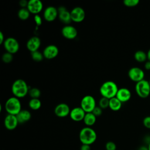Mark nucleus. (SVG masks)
<instances>
[{"label":"nucleus","mask_w":150,"mask_h":150,"mask_svg":"<svg viewBox=\"0 0 150 150\" xmlns=\"http://www.w3.org/2000/svg\"><path fill=\"white\" fill-rule=\"evenodd\" d=\"M28 94L31 98H39L41 95V91L37 87H32L29 88Z\"/></svg>","instance_id":"obj_26"},{"label":"nucleus","mask_w":150,"mask_h":150,"mask_svg":"<svg viewBox=\"0 0 150 150\" xmlns=\"http://www.w3.org/2000/svg\"><path fill=\"white\" fill-rule=\"evenodd\" d=\"M135 60L139 63H142L146 62L147 59V53H145L144 51L139 50L135 52L134 55Z\"/></svg>","instance_id":"obj_23"},{"label":"nucleus","mask_w":150,"mask_h":150,"mask_svg":"<svg viewBox=\"0 0 150 150\" xmlns=\"http://www.w3.org/2000/svg\"><path fill=\"white\" fill-rule=\"evenodd\" d=\"M41 45L40 39L36 36H33L30 38L26 44V48L30 52H33L36 50H39L40 46Z\"/></svg>","instance_id":"obj_16"},{"label":"nucleus","mask_w":150,"mask_h":150,"mask_svg":"<svg viewBox=\"0 0 150 150\" xmlns=\"http://www.w3.org/2000/svg\"><path fill=\"white\" fill-rule=\"evenodd\" d=\"M93 114L97 117L100 116L103 113V109L100 108L99 106H96L93 111L91 112Z\"/></svg>","instance_id":"obj_32"},{"label":"nucleus","mask_w":150,"mask_h":150,"mask_svg":"<svg viewBox=\"0 0 150 150\" xmlns=\"http://www.w3.org/2000/svg\"><path fill=\"white\" fill-rule=\"evenodd\" d=\"M71 21L74 22H81L85 19L86 12L80 6H76L70 11Z\"/></svg>","instance_id":"obj_9"},{"label":"nucleus","mask_w":150,"mask_h":150,"mask_svg":"<svg viewBox=\"0 0 150 150\" xmlns=\"http://www.w3.org/2000/svg\"><path fill=\"white\" fill-rule=\"evenodd\" d=\"M129 78L134 82H139L144 79L145 73L143 70L138 67H132L128 72Z\"/></svg>","instance_id":"obj_8"},{"label":"nucleus","mask_w":150,"mask_h":150,"mask_svg":"<svg viewBox=\"0 0 150 150\" xmlns=\"http://www.w3.org/2000/svg\"><path fill=\"white\" fill-rule=\"evenodd\" d=\"M142 123L144 126L148 128V129H150V116H146L145 117H144V118L143 119L142 121Z\"/></svg>","instance_id":"obj_33"},{"label":"nucleus","mask_w":150,"mask_h":150,"mask_svg":"<svg viewBox=\"0 0 150 150\" xmlns=\"http://www.w3.org/2000/svg\"><path fill=\"white\" fill-rule=\"evenodd\" d=\"M30 56L32 59L34 61L38 62H41L44 58L43 53L40 52L39 50H36L33 52H30Z\"/></svg>","instance_id":"obj_27"},{"label":"nucleus","mask_w":150,"mask_h":150,"mask_svg":"<svg viewBox=\"0 0 150 150\" xmlns=\"http://www.w3.org/2000/svg\"><path fill=\"white\" fill-rule=\"evenodd\" d=\"M21 108V103L19 98L13 96L6 101L5 108L8 114L16 115L22 110Z\"/></svg>","instance_id":"obj_4"},{"label":"nucleus","mask_w":150,"mask_h":150,"mask_svg":"<svg viewBox=\"0 0 150 150\" xmlns=\"http://www.w3.org/2000/svg\"><path fill=\"white\" fill-rule=\"evenodd\" d=\"M29 90V87L26 82L21 79L15 80L11 87L13 95L19 98L25 97L28 94Z\"/></svg>","instance_id":"obj_1"},{"label":"nucleus","mask_w":150,"mask_h":150,"mask_svg":"<svg viewBox=\"0 0 150 150\" xmlns=\"http://www.w3.org/2000/svg\"><path fill=\"white\" fill-rule=\"evenodd\" d=\"M70 108L68 104L64 103H61L58 104L54 109V112L55 115L60 118L66 117L70 114Z\"/></svg>","instance_id":"obj_10"},{"label":"nucleus","mask_w":150,"mask_h":150,"mask_svg":"<svg viewBox=\"0 0 150 150\" xmlns=\"http://www.w3.org/2000/svg\"><path fill=\"white\" fill-rule=\"evenodd\" d=\"M43 54L44 58L47 59H52L57 57L59 54V49L54 45H49L46 46L43 49Z\"/></svg>","instance_id":"obj_14"},{"label":"nucleus","mask_w":150,"mask_h":150,"mask_svg":"<svg viewBox=\"0 0 150 150\" xmlns=\"http://www.w3.org/2000/svg\"><path fill=\"white\" fill-rule=\"evenodd\" d=\"M86 113L81 107H76L71 109L69 116L74 121H80L83 120Z\"/></svg>","instance_id":"obj_17"},{"label":"nucleus","mask_w":150,"mask_h":150,"mask_svg":"<svg viewBox=\"0 0 150 150\" xmlns=\"http://www.w3.org/2000/svg\"><path fill=\"white\" fill-rule=\"evenodd\" d=\"M121 103H125L129 101L131 97L130 90L125 87L118 88L115 96Z\"/></svg>","instance_id":"obj_19"},{"label":"nucleus","mask_w":150,"mask_h":150,"mask_svg":"<svg viewBox=\"0 0 150 150\" xmlns=\"http://www.w3.org/2000/svg\"><path fill=\"white\" fill-rule=\"evenodd\" d=\"M122 103L116 97H112L109 100V107L111 110L117 111L121 109L122 107Z\"/></svg>","instance_id":"obj_21"},{"label":"nucleus","mask_w":150,"mask_h":150,"mask_svg":"<svg viewBox=\"0 0 150 150\" xmlns=\"http://www.w3.org/2000/svg\"><path fill=\"white\" fill-rule=\"evenodd\" d=\"M105 147L106 150H116L117 146L114 142L108 141L105 144Z\"/></svg>","instance_id":"obj_31"},{"label":"nucleus","mask_w":150,"mask_h":150,"mask_svg":"<svg viewBox=\"0 0 150 150\" xmlns=\"http://www.w3.org/2000/svg\"><path fill=\"white\" fill-rule=\"evenodd\" d=\"M5 36L2 32L0 31V44H3L5 41Z\"/></svg>","instance_id":"obj_38"},{"label":"nucleus","mask_w":150,"mask_h":150,"mask_svg":"<svg viewBox=\"0 0 150 150\" xmlns=\"http://www.w3.org/2000/svg\"><path fill=\"white\" fill-rule=\"evenodd\" d=\"M148 150H150V143L148 145Z\"/></svg>","instance_id":"obj_42"},{"label":"nucleus","mask_w":150,"mask_h":150,"mask_svg":"<svg viewBox=\"0 0 150 150\" xmlns=\"http://www.w3.org/2000/svg\"><path fill=\"white\" fill-rule=\"evenodd\" d=\"M118 90L117 84L111 80L104 82L100 88V93L101 96L108 99L115 97Z\"/></svg>","instance_id":"obj_2"},{"label":"nucleus","mask_w":150,"mask_h":150,"mask_svg":"<svg viewBox=\"0 0 150 150\" xmlns=\"http://www.w3.org/2000/svg\"><path fill=\"white\" fill-rule=\"evenodd\" d=\"M3 45L6 51L12 54L17 53L20 47L19 42L13 37H9L6 38L3 43Z\"/></svg>","instance_id":"obj_7"},{"label":"nucleus","mask_w":150,"mask_h":150,"mask_svg":"<svg viewBox=\"0 0 150 150\" xmlns=\"http://www.w3.org/2000/svg\"><path fill=\"white\" fill-rule=\"evenodd\" d=\"M34 21L37 26H40L42 25V17L39 14L34 15Z\"/></svg>","instance_id":"obj_34"},{"label":"nucleus","mask_w":150,"mask_h":150,"mask_svg":"<svg viewBox=\"0 0 150 150\" xmlns=\"http://www.w3.org/2000/svg\"><path fill=\"white\" fill-rule=\"evenodd\" d=\"M13 59V54L7 52L4 53L2 56V60L3 61L4 63H9L12 62Z\"/></svg>","instance_id":"obj_29"},{"label":"nucleus","mask_w":150,"mask_h":150,"mask_svg":"<svg viewBox=\"0 0 150 150\" xmlns=\"http://www.w3.org/2000/svg\"><path fill=\"white\" fill-rule=\"evenodd\" d=\"M43 8V2L40 0H29L27 6L30 13L37 15L40 13Z\"/></svg>","instance_id":"obj_12"},{"label":"nucleus","mask_w":150,"mask_h":150,"mask_svg":"<svg viewBox=\"0 0 150 150\" xmlns=\"http://www.w3.org/2000/svg\"><path fill=\"white\" fill-rule=\"evenodd\" d=\"M84 123L87 125V127H90L93 125L96 121V117L93 114V112H87L83 119Z\"/></svg>","instance_id":"obj_22"},{"label":"nucleus","mask_w":150,"mask_h":150,"mask_svg":"<svg viewBox=\"0 0 150 150\" xmlns=\"http://www.w3.org/2000/svg\"><path fill=\"white\" fill-rule=\"evenodd\" d=\"M58 16L57 8L53 6L46 7L43 11V18L48 22L54 21Z\"/></svg>","instance_id":"obj_13"},{"label":"nucleus","mask_w":150,"mask_h":150,"mask_svg":"<svg viewBox=\"0 0 150 150\" xmlns=\"http://www.w3.org/2000/svg\"><path fill=\"white\" fill-rule=\"evenodd\" d=\"M61 32L63 36L67 39H74L77 36V30L76 28L70 25H64L62 28Z\"/></svg>","instance_id":"obj_11"},{"label":"nucleus","mask_w":150,"mask_h":150,"mask_svg":"<svg viewBox=\"0 0 150 150\" xmlns=\"http://www.w3.org/2000/svg\"><path fill=\"white\" fill-rule=\"evenodd\" d=\"M16 116L19 124H23L30 120L32 115L29 111L27 110H22Z\"/></svg>","instance_id":"obj_20"},{"label":"nucleus","mask_w":150,"mask_h":150,"mask_svg":"<svg viewBox=\"0 0 150 150\" xmlns=\"http://www.w3.org/2000/svg\"><path fill=\"white\" fill-rule=\"evenodd\" d=\"M146 53H147V59L148 60L150 61V49L148 50V51Z\"/></svg>","instance_id":"obj_41"},{"label":"nucleus","mask_w":150,"mask_h":150,"mask_svg":"<svg viewBox=\"0 0 150 150\" xmlns=\"http://www.w3.org/2000/svg\"><path fill=\"white\" fill-rule=\"evenodd\" d=\"M97 139L96 131L90 127L83 128L79 132V139L82 144L91 145Z\"/></svg>","instance_id":"obj_3"},{"label":"nucleus","mask_w":150,"mask_h":150,"mask_svg":"<svg viewBox=\"0 0 150 150\" xmlns=\"http://www.w3.org/2000/svg\"><path fill=\"white\" fill-rule=\"evenodd\" d=\"M135 90L137 94L141 98H145L150 94V84L146 80H142L136 83Z\"/></svg>","instance_id":"obj_5"},{"label":"nucleus","mask_w":150,"mask_h":150,"mask_svg":"<svg viewBox=\"0 0 150 150\" xmlns=\"http://www.w3.org/2000/svg\"><path fill=\"white\" fill-rule=\"evenodd\" d=\"M148 81H149V84H150V79H149V80Z\"/></svg>","instance_id":"obj_43"},{"label":"nucleus","mask_w":150,"mask_h":150,"mask_svg":"<svg viewBox=\"0 0 150 150\" xmlns=\"http://www.w3.org/2000/svg\"><path fill=\"white\" fill-rule=\"evenodd\" d=\"M138 150H148V146L146 145H141L139 147Z\"/></svg>","instance_id":"obj_40"},{"label":"nucleus","mask_w":150,"mask_h":150,"mask_svg":"<svg viewBox=\"0 0 150 150\" xmlns=\"http://www.w3.org/2000/svg\"><path fill=\"white\" fill-rule=\"evenodd\" d=\"M30 15V12L27 8H21L18 12V18L22 21L27 20L29 18Z\"/></svg>","instance_id":"obj_24"},{"label":"nucleus","mask_w":150,"mask_h":150,"mask_svg":"<svg viewBox=\"0 0 150 150\" xmlns=\"http://www.w3.org/2000/svg\"><path fill=\"white\" fill-rule=\"evenodd\" d=\"M96 106V100L91 95H86L81 100L80 107L86 113L91 112Z\"/></svg>","instance_id":"obj_6"},{"label":"nucleus","mask_w":150,"mask_h":150,"mask_svg":"<svg viewBox=\"0 0 150 150\" xmlns=\"http://www.w3.org/2000/svg\"><path fill=\"white\" fill-rule=\"evenodd\" d=\"M58 10V18L59 20L66 25H69L72 21L71 18L70 12H69L64 6H59Z\"/></svg>","instance_id":"obj_15"},{"label":"nucleus","mask_w":150,"mask_h":150,"mask_svg":"<svg viewBox=\"0 0 150 150\" xmlns=\"http://www.w3.org/2000/svg\"><path fill=\"white\" fill-rule=\"evenodd\" d=\"M80 150H91L90 145L87 144H82L80 147Z\"/></svg>","instance_id":"obj_36"},{"label":"nucleus","mask_w":150,"mask_h":150,"mask_svg":"<svg viewBox=\"0 0 150 150\" xmlns=\"http://www.w3.org/2000/svg\"><path fill=\"white\" fill-rule=\"evenodd\" d=\"M19 122L17 117L15 115L8 114L4 119L5 127L8 130H13L15 129Z\"/></svg>","instance_id":"obj_18"},{"label":"nucleus","mask_w":150,"mask_h":150,"mask_svg":"<svg viewBox=\"0 0 150 150\" xmlns=\"http://www.w3.org/2000/svg\"><path fill=\"white\" fill-rule=\"evenodd\" d=\"M19 4L21 8H27L28 1L26 0H21L19 1Z\"/></svg>","instance_id":"obj_35"},{"label":"nucleus","mask_w":150,"mask_h":150,"mask_svg":"<svg viewBox=\"0 0 150 150\" xmlns=\"http://www.w3.org/2000/svg\"><path fill=\"white\" fill-rule=\"evenodd\" d=\"M109 100L110 99L102 97L98 101V106L103 110L106 109L109 107Z\"/></svg>","instance_id":"obj_28"},{"label":"nucleus","mask_w":150,"mask_h":150,"mask_svg":"<svg viewBox=\"0 0 150 150\" xmlns=\"http://www.w3.org/2000/svg\"><path fill=\"white\" fill-rule=\"evenodd\" d=\"M144 67L146 70H150V61L147 60L144 64Z\"/></svg>","instance_id":"obj_39"},{"label":"nucleus","mask_w":150,"mask_h":150,"mask_svg":"<svg viewBox=\"0 0 150 150\" xmlns=\"http://www.w3.org/2000/svg\"><path fill=\"white\" fill-rule=\"evenodd\" d=\"M123 3L125 6L128 7H134L137 6L139 3V0H124Z\"/></svg>","instance_id":"obj_30"},{"label":"nucleus","mask_w":150,"mask_h":150,"mask_svg":"<svg viewBox=\"0 0 150 150\" xmlns=\"http://www.w3.org/2000/svg\"><path fill=\"white\" fill-rule=\"evenodd\" d=\"M144 141L145 143V145L148 146L150 143V135H146L144 138Z\"/></svg>","instance_id":"obj_37"},{"label":"nucleus","mask_w":150,"mask_h":150,"mask_svg":"<svg viewBox=\"0 0 150 150\" xmlns=\"http://www.w3.org/2000/svg\"><path fill=\"white\" fill-rule=\"evenodd\" d=\"M29 107L33 110H38L42 106L41 101L39 98H31L28 103Z\"/></svg>","instance_id":"obj_25"}]
</instances>
